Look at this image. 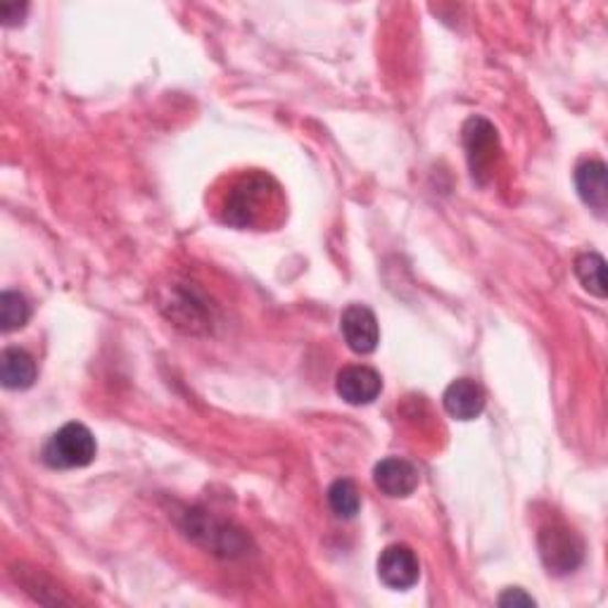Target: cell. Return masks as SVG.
Here are the masks:
<instances>
[{
  "label": "cell",
  "instance_id": "obj_5",
  "mask_svg": "<svg viewBox=\"0 0 608 608\" xmlns=\"http://www.w3.org/2000/svg\"><path fill=\"white\" fill-rule=\"evenodd\" d=\"M464 145H466V155H468L474 178L485 186L492 178L497 152H499L495 127L488 119L470 117L464 127Z\"/></svg>",
  "mask_w": 608,
  "mask_h": 608
},
{
  "label": "cell",
  "instance_id": "obj_2",
  "mask_svg": "<svg viewBox=\"0 0 608 608\" xmlns=\"http://www.w3.org/2000/svg\"><path fill=\"white\" fill-rule=\"evenodd\" d=\"M96 454L98 445L94 433H90L84 423H67L48 437V443L43 445L41 459L51 468L69 470L88 466L96 459Z\"/></svg>",
  "mask_w": 608,
  "mask_h": 608
},
{
  "label": "cell",
  "instance_id": "obj_15",
  "mask_svg": "<svg viewBox=\"0 0 608 608\" xmlns=\"http://www.w3.org/2000/svg\"><path fill=\"white\" fill-rule=\"evenodd\" d=\"M29 316H32V310H29V302L22 293L6 291L0 295V324L6 333L24 328Z\"/></svg>",
  "mask_w": 608,
  "mask_h": 608
},
{
  "label": "cell",
  "instance_id": "obj_9",
  "mask_svg": "<svg viewBox=\"0 0 608 608\" xmlns=\"http://www.w3.org/2000/svg\"><path fill=\"white\" fill-rule=\"evenodd\" d=\"M373 482L386 497L404 499L419 488V468L412 462L400 459V456H388V459L376 464Z\"/></svg>",
  "mask_w": 608,
  "mask_h": 608
},
{
  "label": "cell",
  "instance_id": "obj_14",
  "mask_svg": "<svg viewBox=\"0 0 608 608\" xmlns=\"http://www.w3.org/2000/svg\"><path fill=\"white\" fill-rule=\"evenodd\" d=\"M328 507L333 513L338 515V519H345V521L355 519L361 509V497H359L357 485L347 478H340L333 482L328 488Z\"/></svg>",
  "mask_w": 608,
  "mask_h": 608
},
{
  "label": "cell",
  "instance_id": "obj_3",
  "mask_svg": "<svg viewBox=\"0 0 608 608\" xmlns=\"http://www.w3.org/2000/svg\"><path fill=\"white\" fill-rule=\"evenodd\" d=\"M178 525L195 544L205 546V550H209L211 554L234 558L248 552L250 540L246 538V532L224 521L211 519V515L205 511H195V509L186 511L184 521Z\"/></svg>",
  "mask_w": 608,
  "mask_h": 608
},
{
  "label": "cell",
  "instance_id": "obj_8",
  "mask_svg": "<svg viewBox=\"0 0 608 608\" xmlns=\"http://www.w3.org/2000/svg\"><path fill=\"white\" fill-rule=\"evenodd\" d=\"M336 392L352 406H367L378 400V394L383 392V378L371 367H345L338 373Z\"/></svg>",
  "mask_w": 608,
  "mask_h": 608
},
{
  "label": "cell",
  "instance_id": "obj_1",
  "mask_svg": "<svg viewBox=\"0 0 608 608\" xmlns=\"http://www.w3.org/2000/svg\"><path fill=\"white\" fill-rule=\"evenodd\" d=\"M279 188L264 174H248L238 178L221 205V221L236 228L260 226L276 205Z\"/></svg>",
  "mask_w": 608,
  "mask_h": 608
},
{
  "label": "cell",
  "instance_id": "obj_7",
  "mask_svg": "<svg viewBox=\"0 0 608 608\" xmlns=\"http://www.w3.org/2000/svg\"><path fill=\"white\" fill-rule=\"evenodd\" d=\"M340 330L347 347L357 355H371L380 343L378 318L367 304H349L340 316Z\"/></svg>",
  "mask_w": 608,
  "mask_h": 608
},
{
  "label": "cell",
  "instance_id": "obj_4",
  "mask_svg": "<svg viewBox=\"0 0 608 608\" xmlns=\"http://www.w3.org/2000/svg\"><path fill=\"white\" fill-rule=\"evenodd\" d=\"M538 546L542 564L554 575H568L577 571L585 558V542L564 523L544 525L538 535Z\"/></svg>",
  "mask_w": 608,
  "mask_h": 608
},
{
  "label": "cell",
  "instance_id": "obj_16",
  "mask_svg": "<svg viewBox=\"0 0 608 608\" xmlns=\"http://www.w3.org/2000/svg\"><path fill=\"white\" fill-rule=\"evenodd\" d=\"M499 606H535V599L525 595L521 587H511L499 597Z\"/></svg>",
  "mask_w": 608,
  "mask_h": 608
},
{
  "label": "cell",
  "instance_id": "obj_12",
  "mask_svg": "<svg viewBox=\"0 0 608 608\" xmlns=\"http://www.w3.org/2000/svg\"><path fill=\"white\" fill-rule=\"evenodd\" d=\"M0 380L8 390H26L36 380V361L22 347H8L0 357Z\"/></svg>",
  "mask_w": 608,
  "mask_h": 608
},
{
  "label": "cell",
  "instance_id": "obj_13",
  "mask_svg": "<svg viewBox=\"0 0 608 608\" xmlns=\"http://www.w3.org/2000/svg\"><path fill=\"white\" fill-rule=\"evenodd\" d=\"M573 271H575V279L580 281V285L585 287L589 295L601 297V300L606 297V293H608V287H606V262H604L601 254H597V252L577 254Z\"/></svg>",
  "mask_w": 608,
  "mask_h": 608
},
{
  "label": "cell",
  "instance_id": "obj_17",
  "mask_svg": "<svg viewBox=\"0 0 608 608\" xmlns=\"http://www.w3.org/2000/svg\"><path fill=\"white\" fill-rule=\"evenodd\" d=\"M26 10H29V6L6 3V6H0V18H3V24H6V26H12V24H18V20H20V22L24 20Z\"/></svg>",
  "mask_w": 608,
  "mask_h": 608
},
{
  "label": "cell",
  "instance_id": "obj_10",
  "mask_svg": "<svg viewBox=\"0 0 608 608\" xmlns=\"http://www.w3.org/2000/svg\"><path fill=\"white\" fill-rule=\"evenodd\" d=\"M445 412L456 421H474L485 409V392L470 378H459L443 394Z\"/></svg>",
  "mask_w": 608,
  "mask_h": 608
},
{
  "label": "cell",
  "instance_id": "obj_11",
  "mask_svg": "<svg viewBox=\"0 0 608 608\" xmlns=\"http://www.w3.org/2000/svg\"><path fill=\"white\" fill-rule=\"evenodd\" d=\"M575 186L577 195L583 197V203L595 209L599 217L606 215L608 207V184H606V164L601 160L583 162L575 170Z\"/></svg>",
  "mask_w": 608,
  "mask_h": 608
},
{
  "label": "cell",
  "instance_id": "obj_6",
  "mask_svg": "<svg viewBox=\"0 0 608 608\" xmlns=\"http://www.w3.org/2000/svg\"><path fill=\"white\" fill-rule=\"evenodd\" d=\"M378 577L380 583L390 589H412L421 577V564L416 552L406 544L386 546L378 558Z\"/></svg>",
  "mask_w": 608,
  "mask_h": 608
}]
</instances>
